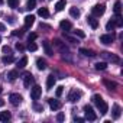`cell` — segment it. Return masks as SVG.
<instances>
[{
    "label": "cell",
    "mask_w": 123,
    "mask_h": 123,
    "mask_svg": "<svg viewBox=\"0 0 123 123\" xmlns=\"http://www.w3.org/2000/svg\"><path fill=\"white\" fill-rule=\"evenodd\" d=\"M80 54H83L84 56H96L94 51H91V49H87V48H81V49H80Z\"/></svg>",
    "instance_id": "obj_22"
},
{
    "label": "cell",
    "mask_w": 123,
    "mask_h": 123,
    "mask_svg": "<svg viewBox=\"0 0 123 123\" xmlns=\"http://www.w3.org/2000/svg\"><path fill=\"white\" fill-rule=\"evenodd\" d=\"M64 119H65V116H64V113H59V114L56 116V120H58V122H62Z\"/></svg>",
    "instance_id": "obj_40"
},
{
    "label": "cell",
    "mask_w": 123,
    "mask_h": 123,
    "mask_svg": "<svg viewBox=\"0 0 123 123\" xmlns=\"http://www.w3.org/2000/svg\"><path fill=\"white\" fill-rule=\"evenodd\" d=\"M33 22H35V16L33 15H28L25 18V29H29L33 25Z\"/></svg>",
    "instance_id": "obj_14"
},
{
    "label": "cell",
    "mask_w": 123,
    "mask_h": 123,
    "mask_svg": "<svg viewBox=\"0 0 123 123\" xmlns=\"http://www.w3.org/2000/svg\"><path fill=\"white\" fill-rule=\"evenodd\" d=\"M74 120H75V122H78V123H83V122H84L86 119H83V117H75Z\"/></svg>",
    "instance_id": "obj_43"
},
{
    "label": "cell",
    "mask_w": 123,
    "mask_h": 123,
    "mask_svg": "<svg viewBox=\"0 0 123 123\" xmlns=\"http://www.w3.org/2000/svg\"><path fill=\"white\" fill-rule=\"evenodd\" d=\"M13 35H15V36H22V35H23V31H15Z\"/></svg>",
    "instance_id": "obj_42"
},
{
    "label": "cell",
    "mask_w": 123,
    "mask_h": 123,
    "mask_svg": "<svg viewBox=\"0 0 123 123\" xmlns=\"http://www.w3.org/2000/svg\"><path fill=\"white\" fill-rule=\"evenodd\" d=\"M9 100H10V103L13 104V106H19L20 103H22V96L20 94H18V93H12L10 96H9Z\"/></svg>",
    "instance_id": "obj_7"
},
{
    "label": "cell",
    "mask_w": 123,
    "mask_h": 123,
    "mask_svg": "<svg viewBox=\"0 0 123 123\" xmlns=\"http://www.w3.org/2000/svg\"><path fill=\"white\" fill-rule=\"evenodd\" d=\"M25 80H23V86L28 88V87H31V84L33 83V75L31 74V73H25V77H23Z\"/></svg>",
    "instance_id": "obj_11"
},
{
    "label": "cell",
    "mask_w": 123,
    "mask_h": 123,
    "mask_svg": "<svg viewBox=\"0 0 123 123\" xmlns=\"http://www.w3.org/2000/svg\"><path fill=\"white\" fill-rule=\"evenodd\" d=\"M0 42H2V38H0Z\"/></svg>",
    "instance_id": "obj_49"
},
{
    "label": "cell",
    "mask_w": 123,
    "mask_h": 123,
    "mask_svg": "<svg viewBox=\"0 0 123 123\" xmlns=\"http://www.w3.org/2000/svg\"><path fill=\"white\" fill-rule=\"evenodd\" d=\"M54 45L59 49V52L62 54L64 56H65V55H70V49H68V46H67L62 41H61V39H54Z\"/></svg>",
    "instance_id": "obj_2"
},
{
    "label": "cell",
    "mask_w": 123,
    "mask_h": 123,
    "mask_svg": "<svg viewBox=\"0 0 123 123\" xmlns=\"http://www.w3.org/2000/svg\"><path fill=\"white\" fill-rule=\"evenodd\" d=\"M42 46H43V51H45V54H46L48 56H52V55H54V49H52V46H51V42L43 41V42H42Z\"/></svg>",
    "instance_id": "obj_10"
},
{
    "label": "cell",
    "mask_w": 123,
    "mask_h": 123,
    "mask_svg": "<svg viewBox=\"0 0 123 123\" xmlns=\"http://www.w3.org/2000/svg\"><path fill=\"white\" fill-rule=\"evenodd\" d=\"M42 28H45V29H49V26H48V25H45V23H41V29H42Z\"/></svg>",
    "instance_id": "obj_45"
},
{
    "label": "cell",
    "mask_w": 123,
    "mask_h": 123,
    "mask_svg": "<svg viewBox=\"0 0 123 123\" xmlns=\"http://www.w3.org/2000/svg\"><path fill=\"white\" fill-rule=\"evenodd\" d=\"M18 77H19V73H18L16 70H12V71H9V73H7V78H9L10 81H15Z\"/></svg>",
    "instance_id": "obj_23"
},
{
    "label": "cell",
    "mask_w": 123,
    "mask_h": 123,
    "mask_svg": "<svg viewBox=\"0 0 123 123\" xmlns=\"http://www.w3.org/2000/svg\"><path fill=\"white\" fill-rule=\"evenodd\" d=\"M38 15H39L41 18H48V16H49V10H48L46 7H41V9L38 10Z\"/></svg>",
    "instance_id": "obj_26"
},
{
    "label": "cell",
    "mask_w": 123,
    "mask_h": 123,
    "mask_svg": "<svg viewBox=\"0 0 123 123\" xmlns=\"http://www.w3.org/2000/svg\"><path fill=\"white\" fill-rule=\"evenodd\" d=\"M26 64H28V58L26 56H23V58H20L19 61H18V68H25L26 67Z\"/></svg>",
    "instance_id": "obj_25"
},
{
    "label": "cell",
    "mask_w": 123,
    "mask_h": 123,
    "mask_svg": "<svg viewBox=\"0 0 123 123\" xmlns=\"http://www.w3.org/2000/svg\"><path fill=\"white\" fill-rule=\"evenodd\" d=\"M107 68V62H97L96 64V70H98V71H104Z\"/></svg>",
    "instance_id": "obj_29"
},
{
    "label": "cell",
    "mask_w": 123,
    "mask_h": 123,
    "mask_svg": "<svg viewBox=\"0 0 123 123\" xmlns=\"http://www.w3.org/2000/svg\"><path fill=\"white\" fill-rule=\"evenodd\" d=\"M74 35H75V36H78V38H81V39H84V38H86V33H84L81 29H77V31H74Z\"/></svg>",
    "instance_id": "obj_33"
},
{
    "label": "cell",
    "mask_w": 123,
    "mask_h": 123,
    "mask_svg": "<svg viewBox=\"0 0 123 123\" xmlns=\"http://www.w3.org/2000/svg\"><path fill=\"white\" fill-rule=\"evenodd\" d=\"M59 28L62 29V31H65V32H68V31L73 28V25H71V22H68V20H61V22H59Z\"/></svg>",
    "instance_id": "obj_15"
},
{
    "label": "cell",
    "mask_w": 123,
    "mask_h": 123,
    "mask_svg": "<svg viewBox=\"0 0 123 123\" xmlns=\"http://www.w3.org/2000/svg\"><path fill=\"white\" fill-rule=\"evenodd\" d=\"M7 5L15 9V7H18V5H19V0H7Z\"/></svg>",
    "instance_id": "obj_34"
},
{
    "label": "cell",
    "mask_w": 123,
    "mask_h": 123,
    "mask_svg": "<svg viewBox=\"0 0 123 123\" xmlns=\"http://www.w3.org/2000/svg\"><path fill=\"white\" fill-rule=\"evenodd\" d=\"M70 15L73 16V18H80V15H81V12H80V9H77V7H71L70 9Z\"/></svg>",
    "instance_id": "obj_27"
},
{
    "label": "cell",
    "mask_w": 123,
    "mask_h": 123,
    "mask_svg": "<svg viewBox=\"0 0 123 123\" xmlns=\"http://www.w3.org/2000/svg\"><path fill=\"white\" fill-rule=\"evenodd\" d=\"M48 103H49V107H51L52 110H59V109H61V106H62L58 100H54V98H49V100H48Z\"/></svg>",
    "instance_id": "obj_13"
},
{
    "label": "cell",
    "mask_w": 123,
    "mask_h": 123,
    "mask_svg": "<svg viewBox=\"0 0 123 123\" xmlns=\"http://www.w3.org/2000/svg\"><path fill=\"white\" fill-rule=\"evenodd\" d=\"M28 49H29V51H32V52H35V51L38 49V46H36V43L29 42V43H28Z\"/></svg>",
    "instance_id": "obj_36"
},
{
    "label": "cell",
    "mask_w": 123,
    "mask_h": 123,
    "mask_svg": "<svg viewBox=\"0 0 123 123\" xmlns=\"http://www.w3.org/2000/svg\"><path fill=\"white\" fill-rule=\"evenodd\" d=\"M87 22L90 23V26H91L93 29H97V28H98V20H97L94 16H88V18H87Z\"/></svg>",
    "instance_id": "obj_16"
},
{
    "label": "cell",
    "mask_w": 123,
    "mask_h": 123,
    "mask_svg": "<svg viewBox=\"0 0 123 123\" xmlns=\"http://www.w3.org/2000/svg\"><path fill=\"white\" fill-rule=\"evenodd\" d=\"M120 114H122L120 106H119V104H114V106H113V119H119Z\"/></svg>",
    "instance_id": "obj_19"
},
{
    "label": "cell",
    "mask_w": 123,
    "mask_h": 123,
    "mask_svg": "<svg viewBox=\"0 0 123 123\" xmlns=\"http://www.w3.org/2000/svg\"><path fill=\"white\" fill-rule=\"evenodd\" d=\"M36 38H38V35H36V33H31V35L28 36V41H29V42H33Z\"/></svg>",
    "instance_id": "obj_39"
},
{
    "label": "cell",
    "mask_w": 123,
    "mask_h": 123,
    "mask_svg": "<svg viewBox=\"0 0 123 123\" xmlns=\"http://www.w3.org/2000/svg\"><path fill=\"white\" fill-rule=\"evenodd\" d=\"M33 110L35 111H43V107H42V104H39V103H33Z\"/></svg>",
    "instance_id": "obj_35"
},
{
    "label": "cell",
    "mask_w": 123,
    "mask_h": 123,
    "mask_svg": "<svg viewBox=\"0 0 123 123\" xmlns=\"http://www.w3.org/2000/svg\"><path fill=\"white\" fill-rule=\"evenodd\" d=\"M113 39H114V36L110 35V33H106V35H101V36H100V42L104 43V45H110V43H113Z\"/></svg>",
    "instance_id": "obj_9"
},
{
    "label": "cell",
    "mask_w": 123,
    "mask_h": 123,
    "mask_svg": "<svg viewBox=\"0 0 123 123\" xmlns=\"http://www.w3.org/2000/svg\"><path fill=\"white\" fill-rule=\"evenodd\" d=\"M10 117H12V114L9 111H0V122H7V120H10Z\"/></svg>",
    "instance_id": "obj_20"
},
{
    "label": "cell",
    "mask_w": 123,
    "mask_h": 123,
    "mask_svg": "<svg viewBox=\"0 0 123 123\" xmlns=\"http://www.w3.org/2000/svg\"><path fill=\"white\" fill-rule=\"evenodd\" d=\"M0 31H6V26H5L2 22H0Z\"/></svg>",
    "instance_id": "obj_44"
},
{
    "label": "cell",
    "mask_w": 123,
    "mask_h": 123,
    "mask_svg": "<svg viewBox=\"0 0 123 123\" xmlns=\"http://www.w3.org/2000/svg\"><path fill=\"white\" fill-rule=\"evenodd\" d=\"M2 61L5 64H10V62H13V56L12 55H5L3 58H2Z\"/></svg>",
    "instance_id": "obj_30"
},
{
    "label": "cell",
    "mask_w": 123,
    "mask_h": 123,
    "mask_svg": "<svg viewBox=\"0 0 123 123\" xmlns=\"http://www.w3.org/2000/svg\"><path fill=\"white\" fill-rule=\"evenodd\" d=\"M41 94H42V88H41L39 86H35V87L31 90V97H32V100H38V98L41 97Z\"/></svg>",
    "instance_id": "obj_8"
},
{
    "label": "cell",
    "mask_w": 123,
    "mask_h": 123,
    "mask_svg": "<svg viewBox=\"0 0 123 123\" xmlns=\"http://www.w3.org/2000/svg\"><path fill=\"white\" fill-rule=\"evenodd\" d=\"M62 91H64V87H62V86H59V87H56V91H55L56 97H59L61 94H62Z\"/></svg>",
    "instance_id": "obj_38"
},
{
    "label": "cell",
    "mask_w": 123,
    "mask_h": 123,
    "mask_svg": "<svg viewBox=\"0 0 123 123\" xmlns=\"http://www.w3.org/2000/svg\"><path fill=\"white\" fill-rule=\"evenodd\" d=\"M62 36H64V39H67V41H68V42H71V43H77V42H78L75 36H71V35H70L68 32H65V31L62 32Z\"/></svg>",
    "instance_id": "obj_18"
},
{
    "label": "cell",
    "mask_w": 123,
    "mask_h": 123,
    "mask_svg": "<svg viewBox=\"0 0 123 123\" xmlns=\"http://www.w3.org/2000/svg\"><path fill=\"white\" fill-rule=\"evenodd\" d=\"M81 96H83V93H81L80 90H71L70 94H68V100H70L71 103H75V101H78V100L81 98Z\"/></svg>",
    "instance_id": "obj_6"
},
{
    "label": "cell",
    "mask_w": 123,
    "mask_h": 123,
    "mask_svg": "<svg viewBox=\"0 0 123 123\" xmlns=\"http://www.w3.org/2000/svg\"><path fill=\"white\" fill-rule=\"evenodd\" d=\"M65 5H67V0H59V2L55 5V10H56V12H61V10H64Z\"/></svg>",
    "instance_id": "obj_21"
},
{
    "label": "cell",
    "mask_w": 123,
    "mask_h": 123,
    "mask_svg": "<svg viewBox=\"0 0 123 123\" xmlns=\"http://www.w3.org/2000/svg\"><path fill=\"white\" fill-rule=\"evenodd\" d=\"M104 10H106V6H104V5H96L94 7H91V13H93L94 18L101 16V15L104 13Z\"/></svg>",
    "instance_id": "obj_5"
},
{
    "label": "cell",
    "mask_w": 123,
    "mask_h": 123,
    "mask_svg": "<svg viewBox=\"0 0 123 123\" xmlns=\"http://www.w3.org/2000/svg\"><path fill=\"white\" fill-rule=\"evenodd\" d=\"M16 49H18V51H23V49H25V46H23L22 43H19V42H18V43H16Z\"/></svg>",
    "instance_id": "obj_41"
},
{
    "label": "cell",
    "mask_w": 123,
    "mask_h": 123,
    "mask_svg": "<svg viewBox=\"0 0 123 123\" xmlns=\"http://www.w3.org/2000/svg\"><path fill=\"white\" fill-rule=\"evenodd\" d=\"M36 6V0H28V5H26V9L32 10L33 7Z\"/></svg>",
    "instance_id": "obj_32"
},
{
    "label": "cell",
    "mask_w": 123,
    "mask_h": 123,
    "mask_svg": "<svg viewBox=\"0 0 123 123\" xmlns=\"http://www.w3.org/2000/svg\"><path fill=\"white\" fill-rule=\"evenodd\" d=\"M36 67H38V70H45L46 68V61L43 59V58H38L36 59Z\"/></svg>",
    "instance_id": "obj_17"
},
{
    "label": "cell",
    "mask_w": 123,
    "mask_h": 123,
    "mask_svg": "<svg viewBox=\"0 0 123 123\" xmlns=\"http://www.w3.org/2000/svg\"><path fill=\"white\" fill-rule=\"evenodd\" d=\"M84 113H86V120H90V122H94V120H97V114L93 111V109H91V106H84Z\"/></svg>",
    "instance_id": "obj_3"
},
{
    "label": "cell",
    "mask_w": 123,
    "mask_h": 123,
    "mask_svg": "<svg viewBox=\"0 0 123 123\" xmlns=\"http://www.w3.org/2000/svg\"><path fill=\"white\" fill-rule=\"evenodd\" d=\"M3 104H5V100H2V98H0V107H2Z\"/></svg>",
    "instance_id": "obj_46"
},
{
    "label": "cell",
    "mask_w": 123,
    "mask_h": 123,
    "mask_svg": "<svg viewBox=\"0 0 123 123\" xmlns=\"http://www.w3.org/2000/svg\"><path fill=\"white\" fill-rule=\"evenodd\" d=\"M55 75L54 74H51V75H48V78H46V90H51V88H54V86H55Z\"/></svg>",
    "instance_id": "obj_12"
},
{
    "label": "cell",
    "mask_w": 123,
    "mask_h": 123,
    "mask_svg": "<svg viewBox=\"0 0 123 123\" xmlns=\"http://www.w3.org/2000/svg\"><path fill=\"white\" fill-rule=\"evenodd\" d=\"M104 59H107V61H110V62H114V64H120V58L117 56V55H113V54H110V52H101L100 54Z\"/></svg>",
    "instance_id": "obj_4"
},
{
    "label": "cell",
    "mask_w": 123,
    "mask_h": 123,
    "mask_svg": "<svg viewBox=\"0 0 123 123\" xmlns=\"http://www.w3.org/2000/svg\"><path fill=\"white\" fill-rule=\"evenodd\" d=\"M2 51H3L5 54H7V55H12V48H10V46H7V45H5V46L2 48Z\"/></svg>",
    "instance_id": "obj_37"
},
{
    "label": "cell",
    "mask_w": 123,
    "mask_h": 123,
    "mask_svg": "<svg viewBox=\"0 0 123 123\" xmlns=\"http://www.w3.org/2000/svg\"><path fill=\"white\" fill-rule=\"evenodd\" d=\"M114 28H116L114 20H113V19H111V20H109V22H107V25H106V29H107V31H113Z\"/></svg>",
    "instance_id": "obj_31"
},
{
    "label": "cell",
    "mask_w": 123,
    "mask_h": 123,
    "mask_svg": "<svg viewBox=\"0 0 123 123\" xmlns=\"http://www.w3.org/2000/svg\"><path fill=\"white\" fill-rule=\"evenodd\" d=\"M2 91H3V88H2V86H0V93H2Z\"/></svg>",
    "instance_id": "obj_47"
},
{
    "label": "cell",
    "mask_w": 123,
    "mask_h": 123,
    "mask_svg": "<svg viewBox=\"0 0 123 123\" xmlns=\"http://www.w3.org/2000/svg\"><path fill=\"white\" fill-rule=\"evenodd\" d=\"M113 10H114V15H120L122 3H120V2H116V3H114V7H113Z\"/></svg>",
    "instance_id": "obj_28"
},
{
    "label": "cell",
    "mask_w": 123,
    "mask_h": 123,
    "mask_svg": "<svg viewBox=\"0 0 123 123\" xmlns=\"http://www.w3.org/2000/svg\"><path fill=\"white\" fill-rule=\"evenodd\" d=\"M93 101H94V104L97 106V109L100 110V113H101V114H106V113H107L109 106H107V103L101 98V96H100V94H94V96H93Z\"/></svg>",
    "instance_id": "obj_1"
},
{
    "label": "cell",
    "mask_w": 123,
    "mask_h": 123,
    "mask_svg": "<svg viewBox=\"0 0 123 123\" xmlns=\"http://www.w3.org/2000/svg\"><path fill=\"white\" fill-rule=\"evenodd\" d=\"M103 83H104V86H106L109 90H116V87H117V84H116L114 81H110V80H104Z\"/></svg>",
    "instance_id": "obj_24"
},
{
    "label": "cell",
    "mask_w": 123,
    "mask_h": 123,
    "mask_svg": "<svg viewBox=\"0 0 123 123\" xmlns=\"http://www.w3.org/2000/svg\"><path fill=\"white\" fill-rule=\"evenodd\" d=\"M2 3H3V0H0V5H2Z\"/></svg>",
    "instance_id": "obj_48"
}]
</instances>
